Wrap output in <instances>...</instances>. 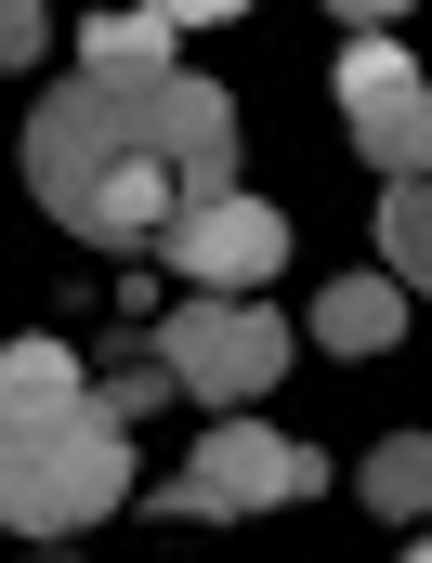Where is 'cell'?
Here are the masks:
<instances>
[{"instance_id":"1","label":"cell","mask_w":432,"mask_h":563,"mask_svg":"<svg viewBox=\"0 0 432 563\" xmlns=\"http://www.w3.org/2000/svg\"><path fill=\"white\" fill-rule=\"evenodd\" d=\"M26 197L66 236H92V250H157L184 223L170 157H144V132H132V79H92V66L66 92H40V119H26Z\"/></svg>"},{"instance_id":"2","label":"cell","mask_w":432,"mask_h":563,"mask_svg":"<svg viewBox=\"0 0 432 563\" xmlns=\"http://www.w3.org/2000/svg\"><path fill=\"white\" fill-rule=\"evenodd\" d=\"M119 498H132V432L106 420V394L0 420V525H13V538H79V525H106Z\"/></svg>"},{"instance_id":"3","label":"cell","mask_w":432,"mask_h":563,"mask_svg":"<svg viewBox=\"0 0 432 563\" xmlns=\"http://www.w3.org/2000/svg\"><path fill=\"white\" fill-rule=\"evenodd\" d=\"M328 485V459L276 420H210V445L157 485V525H250V511H301Z\"/></svg>"},{"instance_id":"4","label":"cell","mask_w":432,"mask_h":563,"mask_svg":"<svg viewBox=\"0 0 432 563\" xmlns=\"http://www.w3.org/2000/svg\"><path fill=\"white\" fill-rule=\"evenodd\" d=\"M157 341H170V367H184V394H197L210 420H250L288 380V314L276 301H210V288H184V314H170Z\"/></svg>"},{"instance_id":"5","label":"cell","mask_w":432,"mask_h":563,"mask_svg":"<svg viewBox=\"0 0 432 563\" xmlns=\"http://www.w3.org/2000/svg\"><path fill=\"white\" fill-rule=\"evenodd\" d=\"M341 132H354V157L380 170V184H407V170H432V79L407 66V40H341Z\"/></svg>"},{"instance_id":"6","label":"cell","mask_w":432,"mask_h":563,"mask_svg":"<svg viewBox=\"0 0 432 563\" xmlns=\"http://www.w3.org/2000/svg\"><path fill=\"white\" fill-rule=\"evenodd\" d=\"M132 132H144V157H170L184 210H197V197H236V92H223V79H197V66L132 79Z\"/></svg>"},{"instance_id":"7","label":"cell","mask_w":432,"mask_h":563,"mask_svg":"<svg viewBox=\"0 0 432 563\" xmlns=\"http://www.w3.org/2000/svg\"><path fill=\"white\" fill-rule=\"evenodd\" d=\"M157 263H170L184 288H210V301H263L276 263H288V210L250 197V184H236V197H197V210L157 236Z\"/></svg>"},{"instance_id":"8","label":"cell","mask_w":432,"mask_h":563,"mask_svg":"<svg viewBox=\"0 0 432 563\" xmlns=\"http://www.w3.org/2000/svg\"><path fill=\"white\" fill-rule=\"evenodd\" d=\"M394 328H407V276H328L314 288V341L328 354H394Z\"/></svg>"},{"instance_id":"9","label":"cell","mask_w":432,"mask_h":563,"mask_svg":"<svg viewBox=\"0 0 432 563\" xmlns=\"http://www.w3.org/2000/svg\"><path fill=\"white\" fill-rule=\"evenodd\" d=\"M79 394H92V367H79L53 328H26V341L0 354V420H26V407H79Z\"/></svg>"},{"instance_id":"10","label":"cell","mask_w":432,"mask_h":563,"mask_svg":"<svg viewBox=\"0 0 432 563\" xmlns=\"http://www.w3.org/2000/svg\"><path fill=\"white\" fill-rule=\"evenodd\" d=\"M79 66H92V79H157V66H170V13H157V0L92 13V26H79Z\"/></svg>"},{"instance_id":"11","label":"cell","mask_w":432,"mask_h":563,"mask_svg":"<svg viewBox=\"0 0 432 563\" xmlns=\"http://www.w3.org/2000/svg\"><path fill=\"white\" fill-rule=\"evenodd\" d=\"M367 511H394V525H432V432H394V445H367Z\"/></svg>"},{"instance_id":"12","label":"cell","mask_w":432,"mask_h":563,"mask_svg":"<svg viewBox=\"0 0 432 563\" xmlns=\"http://www.w3.org/2000/svg\"><path fill=\"white\" fill-rule=\"evenodd\" d=\"M380 276L432 288V170H407V184H380Z\"/></svg>"},{"instance_id":"13","label":"cell","mask_w":432,"mask_h":563,"mask_svg":"<svg viewBox=\"0 0 432 563\" xmlns=\"http://www.w3.org/2000/svg\"><path fill=\"white\" fill-rule=\"evenodd\" d=\"M92 394H106V420L132 432V420H157V407L184 394V367H170V341H132V354H119V367H106Z\"/></svg>"},{"instance_id":"14","label":"cell","mask_w":432,"mask_h":563,"mask_svg":"<svg viewBox=\"0 0 432 563\" xmlns=\"http://www.w3.org/2000/svg\"><path fill=\"white\" fill-rule=\"evenodd\" d=\"M40 40H53V13H40V0H0V53H13V66H26V53H40Z\"/></svg>"},{"instance_id":"15","label":"cell","mask_w":432,"mask_h":563,"mask_svg":"<svg viewBox=\"0 0 432 563\" xmlns=\"http://www.w3.org/2000/svg\"><path fill=\"white\" fill-rule=\"evenodd\" d=\"M170 26H223V13H250V0H157Z\"/></svg>"},{"instance_id":"16","label":"cell","mask_w":432,"mask_h":563,"mask_svg":"<svg viewBox=\"0 0 432 563\" xmlns=\"http://www.w3.org/2000/svg\"><path fill=\"white\" fill-rule=\"evenodd\" d=\"M328 13H341V26H394L407 0H328Z\"/></svg>"},{"instance_id":"17","label":"cell","mask_w":432,"mask_h":563,"mask_svg":"<svg viewBox=\"0 0 432 563\" xmlns=\"http://www.w3.org/2000/svg\"><path fill=\"white\" fill-rule=\"evenodd\" d=\"M407 563H432V525H420V538H407Z\"/></svg>"}]
</instances>
